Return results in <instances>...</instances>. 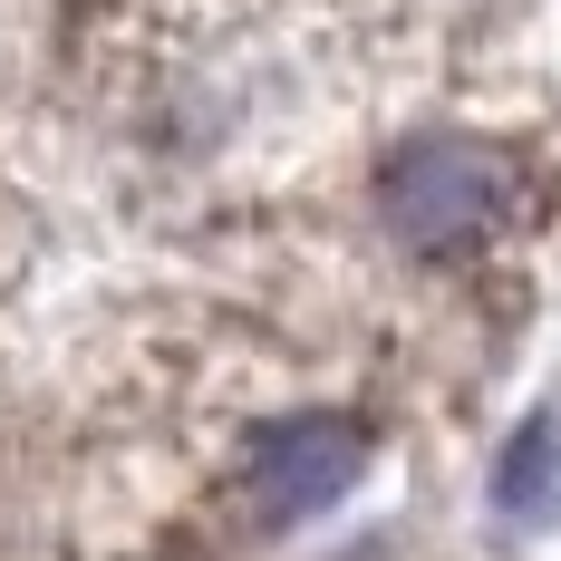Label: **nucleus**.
<instances>
[{"instance_id": "f257e3e1", "label": "nucleus", "mask_w": 561, "mask_h": 561, "mask_svg": "<svg viewBox=\"0 0 561 561\" xmlns=\"http://www.w3.org/2000/svg\"><path fill=\"white\" fill-rule=\"evenodd\" d=\"M378 204L407 252H465L513 214V165L474 136H416L407 156H388Z\"/></svg>"}, {"instance_id": "f03ea898", "label": "nucleus", "mask_w": 561, "mask_h": 561, "mask_svg": "<svg viewBox=\"0 0 561 561\" xmlns=\"http://www.w3.org/2000/svg\"><path fill=\"white\" fill-rule=\"evenodd\" d=\"M358 465H368V436L348 426V416H290L272 436H252V465H242V484H252V504L262 513H320L339 504L348 484H358Z\"/></svg>"}, {"instance_id": "7ed1b4c3", "label": "nucleus", "mask_w": 561, "mask_h": 561, "mask_svg": "<svg viewBox=\"0 0 561 561\" xmlns=\"http://www.w3.org/2000/svg\"><path fill=\"white\" fill-rule=\"evenodd\" d=\"M552 474H561V436H552V426H523V436H513V455L494 465L504 513H542V504H552Z\"/></svg>"}]
</instances>
